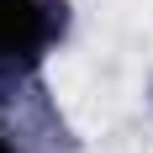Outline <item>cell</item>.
Returning <instances> with one entry per match:
<instances>
[{"instance_id": "6da1fadb", "label": "cell", "mask_w": 153, "mask_h": 153, "mask_svg": "<svg viewBox=\"0 0 153 153\" xmlns=\"http://www.w3.org/2000/svg\"><path fill=\"white\" fill-rule=\"evenodd\" d=\"M48 42V16L37 0H0V58H21Z\"/></svg>"}, {"instance_id": "7a4b0ae2", "label": "cell", "mask_w": 153, "mask_h": 153, "mask_svg": "<svg viewBox=\"0 0 153 153\" xmlns=\"http://www.w3.org/2000/svg\"><path fill=\"white\" fill-rule=\"evenodd\" d=\"M0 153H11V148H5V143H0Z\"/></svg>"}]
</instances>
